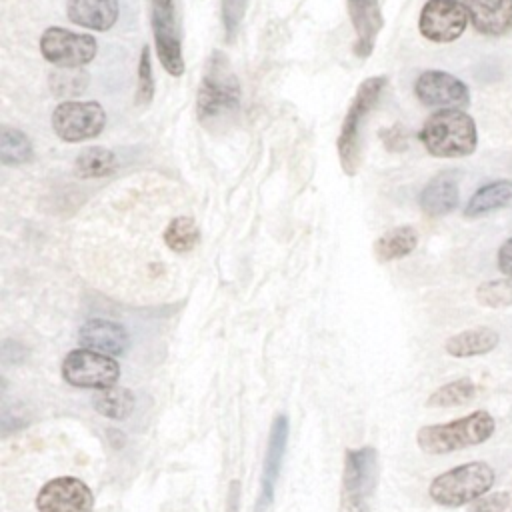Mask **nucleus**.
<instances>
[{
	"label": "nucleus",
	"instance_id": "nucleus-1",
	"mask_svg": "<svg viewBox=\"0 0 512 512\" xmlns=\"http://www.w3.org/2000/svg\"><path fill=\"white\" fill-rule=\"evenodd\" d=\"M240 108V82L222 52H212L196 96V116L202 126L230 120Z\"/></svg>",
	"mask_w": 512,
	"mask_h": 512
},
{
	"label": "nucleus",
	"instance_id": "nucleus-2",
	"mask_svg": "<svg viewBox=\"0 0 512 512\" xmlns=\"http://www.w3.org/2000/svg\"><path fill=\"white\" fill-rule=\"evenodd\" d=\"M420 142L436 158L470 156L478 146V128L460 108H440L420 128Z\"/></svg>",
	"mask_w": 512,
	"mask_h": 512
},
{
	"label": "nucleus",
	"instance_id": "nucleus-3",
	"mask_svg": "<svg viewBox=\"0 0 512 512\" xmlns=\"http://www.w3.org/2000/svg\"><path fill=\"white\" fill-rule=\"evenodd\" d=\"M496 432V420L488 410H474L468 416L444 424H428L416 432L418 448L426 454H450L484 444Z\"/></svg>",
	"mask_w": 512,
	"mask_h": 512
},
{
	"label": "nucleus",
	"instance_id": "nucleus-4",
	"mask_svg": "<svg viewBox=\"0 0 512 512\" xmlns=\"http://www.w3.org/2000/svg\"><path fill=\"white\" fill-rule=\"evenodd\" d=\"M384 86H386V76H370L358 86L354 98L350 100V106L342 120V128L336 142L340 166L348 176H354L360 168L364 122L368 114L374 110Z\"/></svg>",
	"mask_w": 512,
	"mask_h": 512
},
{
	"label": "nucleus",
	"instance_id": "nucleus-5",
	"mask_svg": "<svg viewBox=\"0 0 512 512\" xmlns=\"http://www.w3.org/2000/svg\"><path fill=\"white\" fill-rule=\"evenodd\" d=\"M494 482V468L484 460H474L438 474L428 486V496L440 506L460 508L488 494Z\"/></svg>",
	"mask_w": 512,
	"mask_h": 512
},
{
	"label": "nucleus",
	"instance_id": "nucleus-6",
	"mask_svg": "<svg viewBox=\"0 0 512 512\" xmlns=\"http://www.w3.org/2000/svg\"><path fill=\"white\" fill-rule=\"evenodd\" d=\"M378 482V452L372 446L350 448L344 454L338 512H370Z\"/></svg>",
	"mask_w": 512,
	"mask_h": 512
},
{
	"label": "nucleus",
	"instance_id": "nucleus-7",
	"mask_svg": "<svg viewBox=\"0 0 512 512\" xmlns=\"http://www.w3.org/2000/svg\"><path fill=\"white\" fill-rule=\"evenodd\" d=\"M62 378L74 388L104 390L116 386L120 364L108 354L76 348L68 352L62 362Z\"/></svg>",
	"mask_w": 512,
	"mask_h": 512
},
{
	"label": "nucleus",
	"instance_id": "nucleus-8",
	"mask_svg": "<svg viewBox=\"0 0 512 512\" xmlns=\"http://www.w3.org/2000/svg\"><path fill=\"white\" fill-rule=\"evenodd\" d=\"M40 52L54 66L80 68L94 60L98 52V44L90 34L52 26L44 30L40 38Z\"/></svg>",
	"mask_w": 512,
	"mask_h": 512
},
{
	"label": "nucleus",
	"instance_id": "nucleus-9",
	"mask_svg": "<svg viewBox=\"0 0 512 512\" xmlns=\"http://www.w3.org/2000/svg\"><path fill=\"white\" fill-rule=\"evenodd\" d=\"M106 124V112L98 102L68 100L54 108L52 128L64 142L96 138Z\"/></svg>",
	"mask_w": 512,
	"mask_h": 512
},
{
	"label": "nucleus",
	"instance_id": "nucleus-10",
	"mask_svg": "<svg viewBox=\"0 0 512 512\" xmlns=\"http://www.w3.org/2000/svg\"><path fill=\"white\" fill-rule=\"evenodd\" d=\"M470 18L462 0H426L420 10L418 30L436 44H448L460 38Z\"/></svg>",
	"mask_w": 512,
	"mask_h": 512
},
{
	"label": "nucleus",
	"instance_id": "nucleus-11",
	"mask_svg": "<svg viewBox=\"0 0 512 512\" xmlns=\"http://www.w3.org/2000/svg\"><path fill=\"white\" fill-rule=\"evenodd\" d=\"M38 512H92V490L74 476L48 480L36 496Z\"/></svg>",
	"mask_w": 512,
	"mask_h": 512
},
{
	"label": "nucleus",
	"instance_id": "nucleus-12",
	"mask_svg": "<svg viewBox=\"0 0 512 512\" xmlns=\"http://www.w3.org/2000/svg\"><path fill=\"white\" fill-rule=\"evenodd\" d=\"M416 98L424 106L438 108H466L470 104L468 86L450 72L426 70L416 78L414 84Z\"/></svg>",
	"mask_w": 512,
	"mask_h": 512
},
{
	"label": "nucleus",
	"instance_id": "nucleus-13",
	"mask_svg": "<svg viewBox=\"0 0 512 512\" xmlns=\"http://www.w3.org/2000/svg\"><path fill=\"white\" fill-rule=\"evenodd\" d=\"M286 442H288V416L278 414L270 426V436H268V446H266L262 476H260V494L256 498L254 512H268L274 502V492H276L278 476L282 470V460L286 454Z\"/></svg>",
	"mask_w": 512,
	"mask_h": 512
},
{
	"label": "nucleus",
	"instance_id": "nucleus-14",
	"mask_svg": "<svg viewBox=\"0 0 512 512\" xmlns=\"http://www.w3.org/2000/svg\"><path fill=\"white\" fill-rule=\"evenodd\" d=\"M348 16L356 32L354 54L368 58L374 50L376 38L384 28V16L378 0H348Z\"/></svg>",
	"mask_w": 512,
	"mask_h": 512
},
{
	"label": "nucleus",
	"instance_id": "nucleus-15",
	"mask_svg": "<svg viewBox=\"0 0 512 512\" xmlns=\"http://www.w3.org/2000/svg\"><path fill=\"white\" fill-rule=\"evenodd\" d=\"M78 342L86 350H94V352L108 354V356H118L128 348L130 336H128L126 328L114 320L92 318L80 326Z\"/></svg>",
	"mask_w": 512,
	"mask_h": 512
},
{
	"label": "nucleus",
	"instance_id": "nucleus-16",
	"mask_svg": "<svg viewBox=\"0 0 512 512\" xmlns=\"http://www.w3.org/2000/svg\"><path fill=\"white\" fill-rule=\"evenodd\" d=\"M472 26L484 36L512 32V0H462Z\"/></svg>",
	"mask_w": 512,
	"mask_h": 512
},
{
	"label": "nucleus",
	"instance_id": "nucleus-17",
	"mask_svg": "<svg viewBox=\"0 0 512 512\" xmlns=\"http://www.w3.org/2000/svg\"><path fill=\"white\" fill-rule=\"evenodd\" d=\"M66 14L78 26L104 32L116 24L120 6L118 0H68Z\"/></svg>",
	"mask_w": 512,
	"mask_h": 512
},
{
	"label": "nucleus",
	"instance_id": "nucleus-18",
	"mask_svg": "<svg viewBox=\"0 0 512 512\" xmlns=\"http://www.w3.org/2000/svg\"><path fill=\"white\" fill-rule=\"evenodd\" d=\"M460 190L454 172H442L434 176L420 192V208L428 216H446L456 210Z\"/></svg>",
	"mask_w": 512,
	"mask_h": 512
},
{
	"label": "nucleus",
	"instance_id": "nucleus-19",
	"mask_svg": "<svg viewBox=\"0 0 512 512\" xmlns=\"http://www.w3.org/2000/svg\"><path fill=\"white\" fill-rule=\"evenodd\" d=\"M500 344V334L488 326H476L450 336L444 342L446 354L454 358H472L492 352Z\"/></svg>",
	"mask_w": 512,
	"mask_h": 512
},
{
	"label": "nucleus",
	"instance_id": "nucleus-20",
	"mask_svg": "<svg viewBox=\"0 0 512 512\" xmlns=\"http://www.w3.org/2000/svg\"><path fill=\"white\" fill-rule=\"evenodd\" d=\"M512 204V180L500 178L480 186L464 206L466 218H480Z\"/></svg>",
	"mask_w": 512,
	"mask_h": 512
},
{
	"label": "nucleus",
	"instance_id": "nucleus-21",
	"mask_svg": "<svg viewBox=\"0 0 512 512\" xmlns=\"http://www.w3.org/2000/svg\"><path fill=\"white\" fill-rule=\"evenodd\" d=\"M418 244V234L412 226H396L384 232L374 242V254L380 262H392L408 256Z\"/></svg>",
	"mask_w": 512,
	"mask_h": 512
},
{
	"label": "nucleus",
	"instance_id": "nucleus-22",
	"mask_svg": "<svg viewBox=\"0 0 512 512\" xmlns=\"http://www.w3.org/2000/svg\"><path fill=\"white\" fill-rule=\"evenodd\" d=\"M134 394L122 386H110L94 396V410L112 420H124L134 412Z\"/></svg>",
	"mask_w": 512,
	"mask_h": 512
},
{
	"label": "nucleus",
	"instance_id": "nucleus-23",
	"mask_svg": "<svg viewBox=\"0 0 512 512\" xmlns=\"http://www.w3.org/2000/svg\"><path fill=\"white\" fill-rule=\"evenodd\" d=\"M118 162L112 150L102 146H92L82 150L74 160V172L80 178H102L116 170Z\"/></svg>",
	"mask_w": 512,
	"mask_h": 512
},
{
	"label": "nucleus",
	"instance_id": "nucleus-24",
	"mask_svg": "<svg viewBox=\"0 0 512 512\" xmlns=\"http://www.w3.org/2000/svg\"><path fill=\"white\" fill-rule=\"evenodd\" d=\"M476 396V384L472 378H456L452 382L442 384L440 388H436L428 400L426 406L428 408H454V406H464L470 400H474Z\"/></svg>",
	"mask_w": 512,
	"mask_h": 512
},
{
	"label": "nucleus",
	"instance_id": "nucleus-25",
	"mask_svg": "<svg viewBox=\"0 0 512 512\" xmlns=\"http://www.w3.org/2000/svg\"><path fill=\"white\" fill-rule=\"evenodd\" d=\"M30 138L12 126H2L0 130V162L4 166H18L32 160Z\"/></svg>",
	"mask_w": 512,
	"mask_h": 512
},
{
	"label": "nucleus",
	"instance_id": "nucleus-26",
	"mask_svg": "<svg viewBox=\"0 0 512 512\" xmlns=\"http://www.w3.org/2000/svg\"><path fill=\"white\" fill-rule=\"evenodd\" d=\"M200 240V230L190 216H176L164 230V242L174 252H190Z\"/></svg>",
	"mask_w": 512,
	"mask_h": 512
},
{
	"label": "nucleus",
	"instance_id": "nucleus-27",
	"mask_svg": "<svg viewBox=\"0 0 512 512\" xmlns=\"http://www.w3.org/2000/svg\"><path fill=\"white\" fill-rule=\"evenodd\" d=\"M150 20L154 40L180 36L174 16V0H150Z\"/></svg>",
	"mask_w": 512,
	"mask_h": 512
},
{
	"label": "nucleus",
	"instance_id": "nucleus-28",
	"mask_svg": "<svg viewBox=\"0 0 512 512\" xmlns=\"http://www.w3.org/2000/svg\"><path fill=\"white\" fill-rule=\"evenodd\" d=\"M476 300L484 308L512 306V278L486 280L476 288Z\"/></svg>",
	"mask_w": 512,
	"mask_h": 512
},
{
	"label": "nucleus",
	"instance_id": "nucleus-29",
	"mask_svg": "<svg viewBox=\"0 0 512 512\" xmlns=\"http://www.w3.org/2000/svg\"><path fill=\"white\" fill-rule=\"evenodd\" d=\"M154 98V72H152V62H150V46L144 44L140 52V62H138V88H136V102L146 106Z\"/></svg>",
	"mask_w": 512,
	"mask_h": 512
},
{
	"label": "nucleus",
	"instance_id": "nucleus-30",
	"mask_svg": "<svg viewBox=\"0 0 512 512\" xmlns=\"http://www.w3.org/2000/svg\"><path fill=\"white\" fill-rule=\"evenodd\" d=\"M248 0H222V24H224V34L232 42L242 26L244 12H246Z\"/></svg>",
	"mask_w": 512,
	"mask_h": 512
},
{
	"label": "nucleus",
	"instance_id": "nucleus-31",
	"mask_svg": "<svg viewBox=\"0 0 512 512\" xmlns=\"http://www.w3.org/2000/svg\"><path fill=\"white\" fill-rule=\"evenodd\" d=\"M470 512H512V494L504 490L488 492L470 504Z\"/></svg>",
	"mask_w": 512,
	"mask_h": 512
},
{
	"label": "nucleus",
	"instance_id": "nucleus-32",
	"mask_svg": "<svg viewBox=\"0 0 512 512\" xmlns=\"http://www.w3.org/2000/svg\"><path fill=\"white\" fill-rule=\"evenodd\" d=\"M498 270L506 276L512 278V238L504 240L502 246L498 248Z\"/></svg>",
	"mask_w": 512,
	"mask_h": 512
}]
</instances>
